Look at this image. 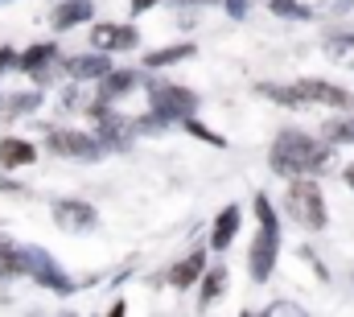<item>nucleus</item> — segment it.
<instances>
[{
  "instance_id": "obj_14",
  "label": "nucleus",
  "mask_w": 354,
  "mask_h": 317,
  "mask_svg": "<svg viewBox=\"0 0 354 317\" xmlns=\"http://www.w3.org/2000/svg\"><path fill=\"white\" fill-rule=\"evenodd\" d=\"M33 161H37V145H33V141H25V136H4V141H0V169H4V173L25 169V165H33Z\"/></svg>"
},
{
  "instance_id": "obj_32",
  "label": "nucleus",
  "mask_w": 354,
  "mask_h": 317,
  "mask_svg": "<svg viewBox=\"0 0 354 317\" xmlns=\"http://www.w3.org/2000/svg\"><path fill=\"white\" fill-rule=\"evenodd\" d=\"M0 190H12V194H21V185H17V181H8V177H0Z\"/></svg>"
},
{
  "instance_id": "obj_8",
  "label": "nucleus",
  "mask_w": 354,
  "mask_h": 317,
  "mask_svg": "<svg viewBox=\"0 0 354 317\" xmlns=\"http://www.w3.org/2000/svg\"><path fill=\"white\" fill-rule=\"evenodd\" d=\"M95 136H99L111 153H124L140 132H136V120H128V116H120V111H111V107H107V111H99V116H95Z\"/></svg>"
},
{
  "instance_id": "obj_19",
  "label": "nucleus",
  "mask_w": 354,
  "mask_h": 317,
  "mask_svg": "<svg viewBox=\"0 0 354 317\" xmlns=\"http://www.w3.org/2000/svg\"><path fill=\"white\" fill-rule=\"evenodd\" d=\"M194 54H198V46H194V42H177V46L149 50V54H145V71H165V66H174V62H185V58H194Z\"/></svg>"
},
{
  "instance_id": "obj_21",
  "label": "nucleus",
  "mask_w": 354,
  "mask_h": 317,
  "mask_svg": "<svg viewBox=\"0 0 354 317\" xmlns=\"http://www.w3.org/2000/svg\"><path fill=\"white\" fill-rule=\"evenodd\" d=\"M12 276H25V247L0 235V284H8Z\"/></svg>"
},
{
  "instance_id": "obj_13",
  "label": "nucleus",
  "mask_w": 354,
  "mask_h": 317,
  "mask_svg": "<svg viewBox=\"0 0 354 317\" xmlns=\"http://www.w3.org/2000/svg\"><path fill=\"white\" fill-rule=\"evenodd\" d=\"M62 71H66L71 79L87 82V79H103V75L115 71V66H111V54H107V50H95V54H75V58H66Z\"/></svg>"
},
{
  "instance_id": "obj_22",
  "label": "nucleus",
  "mask_w": 354,
  "mask_h": 317,
  "mask_svg": "<svg viewBox=\"0 0 354 317\" xmlns=\"http://www.w3.org/2000/svg\"><path fill=\"white\" fill-rule=\"evenodd\" d=\"M41 91H17V95H8L4 103H0V111H4V120H17V116H29V111H37L41 107Z\"/></svg>"
},
{
  "instance_id": "obj_7",
  "label": "nucleus",
  "mask_w": 354,
  "mask_h": 317,
  "mask_svg": "<svg viewBox=\"0 0 354 317\" xmlns=\"http://www.w3.org/2000/svg\"><path fill=\"white\" fill-rule=\"evenodd\" d=\"M50 215H54V227L71 231V235H87V231L99 227V210L91 206L87 198H54Z\"/></svg>"
},
{
  "instance_id": "obj_30",
  "label": "nucleus",
  "mask_w": 354,
  "mask_h": 317,
  "mask_svg": "<svg viewBox=\"0 0 354 317\" xmlns=\"http://www.w3.org/2000/svg\"><path fill=\"white\" fill-rule=\"evenodd\" d=\"M161 0H132V17H140V12H149V8H157Z\"/></svg>"
},
{
  "instance_id": "obj_34",
  "label": "nucleus",
  "mask_w": 354,
  "mask_h": 317,
  "mask_svg": "<svg viewBox=\"0 0 354 317\" xmlns=\"http://www.w3.org/2000/svg\"><path fill=\"white\" fill-rule=\"evenodd\" d=\"M0 103H4V99H0Z\"/></svg>"
},
{
  "instance_id": "obj_3",
  "label": "nucleus",
  "mask_w": 354,
  "mask_h": 317,
  "mask_svg": "<svg viewBox=\"0 0 354 317\" xmlns=\"http://www.w3.org/2000/svg\"><path fill=\"white\" fill-rule=\"evenodd\" d=\"M288 215L305 227V231H326L330 210H326V194L317 185V177H288V194H284Z\"/></svg>"
},
{
  "instance_id": "obj_5",
  "label": "nucleus",
  "mask_w": 354,
  "mask_h": 317,
  "mask_svg": "<svg viewBox=\"0 0 354 317\" xmlns=\"http://www.w3.org/2000/svg\"><path fill=\"white\" fill-rule=\"evenodd\" d=\"M149 107L181 128V120L198 116V95L189 87H177V82H149Z\"/></svg>"
},
{
  "instance_id": "obj_23",
  "label": "nucleus",
  "mask_w": 354,
  "mask_h": 317,
  "mask_svg": "<svg viewBox=\"0 0 354 317\" xmlns=\"http://www.w3.org/2000/svg\"><path fill=\"white\" fill-rule=\"evenodd\" d=\"M322 50H326L338 66H351V71H354V33H342V29H338V33H330V37L322 42Z\"/></svg>"
},
{
  "instance_id": "obj_11",
  "label": "nucleus",
  "mask_w": 354,
  "mask_h": 317,
  "mask_svg": "<svg viewBox=\"0 0 354 317\" xmlns=\"http://www.w3.org/2000/svg\"><path fill=\"white\" fill-rule=\"evenodd\" d=\"M297 87H301V95H305L309 103H322V107H334V111L354 107L351 91H346V87H338V82H330V79H297Z\"/></svg>"
},
{
  "instance_id": "obj_6",
  "label": "nucleus",
  "mask_w": 354,
  "mask_h": 317,
  "mask_svg": "<svg viewBox=\"0 0 354 317\" xmlns=\"http://www.w3.org/2000/svg\"><path fill=\"white\" fill-rule=\"evenodd\" d=\"M25 276L37 280L46 293H58V297H71V293H75V280L58 268V260H54L46 247H33V243L25 247Z\"/></svg>"
},
{
  "instance_id": "obj_12",
  "label": "nucleus",
  "mask_w": 354,
  "mask_h": 317,
  "mask_svg": "<svg viewBox=\"0 0 354 317\" xmlns=\"http://www.w3.org/2000/svg\"><path fill=\"white\" fill-rule=\"evenodd\" d=\"M239 227H243V206H223L218 215H214V223H210V251H227L235 235H239Z\"/></svg>"
},
{
  "instance_id": "obj_9",
  "label": "nucleus",
  "mask_w": 354,
  "mask_h": 317,
  "mask_svg": "<svg viewBox=\"0 0 354 317\" xmlns=\"http://www.w3.org/2000/svg\"><path fill=\"white\" fill-rule=\"evenodd\" d=\"M54 66H58V46L54 42H33V46H25L21 50V62H17V71H25L33 82H46L54 79Z\"/></svg>"
},
{
  "instance_id": "obj_1",
  "label": "nucleus",
  "mask_w": 354,
  "mask_h": 317,
  "mask_svg": "<svg viewBox=\"0 0 354 317\" xmlns=\"http://www.w3.org/2000/svg\"><path fill=\"white\" fill-rule=\"evenodd\" d=\"M330 161H334V145L326 136H309L301 128H284L268 145V165L280 177H317L330 169Z\"/></svg>"
},
{
  "instance_id": "obj_27",
  "label": "nucleus",
  "mask_w": 354,
  "mask_h": 317,
  "mask_svg": "<svg viewBox=\"0 0 354 317\" xmlns=\"http://www.w3.org/2000/svg\"><path fill=\"white\" fill-rule=\"evenodd\" d=\"M252 4H256V0H223V8H227L231 21H243V17L252 12Z\"/></svg>"
},
{
  "instance_id": "obj_24",
  "label": "nucleus",
  "mask_w": 354,
  "mask_h": 317,
  "mask_svg": "<svg viewBox=\"0 0 354 317\" xmlns=\"http://www.w3.org/2000/svg\"><path fill=\"white\" fill-rule=\"evenodd\" d=\"M322 136L330 141V145H354V116H330L326 124H322Z\"/></svg>"
},
{
  "instance_id": "obj_17",
  "label": "nucleus",
  "mask_w": 354,
  "mask_h": 317,
  "mask_svg": "<svg viewBox=\"0 0 354 317\" xmlns=\"http://www.w3.org/2000/svg\"><path fill=\"white\" fill-rule=\"evenodd\" d=\"M140 71H107L103 79H99V99L103 103H115V99H124V95H132L136 87H140Z\"/></svg>"
},
{
  "instance_id": "obj_4",
  "label": "nucleus",
  "mask_w": 354,
  "mask_h": 317,
  "mask_svg": "<svg viewBox=\"0 0 354 317\" xmlns=\"http://www.w3.org/2000/svg\"><path fill=\"white\" fill-rule=\"evenodd\" d=\"M46 153L91 165V161H103L107 145L95 132H83V128H46Z\"/></svg>"
},
{
  "instance_id": "obj_2",
  "label": "nucleus",
  "mask_w": 354,
  "mask_h": 317,
  "mask_svg": "<svg viewBox=\"0 0 354 317\" xmlns=\"http://www.w3.org/2000/svg\"><path fill=\"white\" fill-rule=\"evenodd\" d=\"M252 210H256L260 227H256V239L248 247V272H252L256 284H268L272 272H276V260H280V215H276V206H272L268 194H256Z\"/></svg>"
},
{
  "instance_id": "obj_18",
  "label": "nucleus",
  "mask_w": 354,
  "mask_h": 317,
  "mask_svg": "<svg viewBox=\"0 0 354 317\" xmlns=\"http://www.w3.org/2000/svg\"><path fill=\"white\" fill-rule=\"evenodd\" d=\"M256 91L272 99L276 107H288V111H301V107H313L305 95H301V87L297 82H256Z\"/></svg>"
},
{
  "instance_id": "obj_25",
  "label": "nucleus",
  "mask_w": 354,
  "mask_h": 317,
  "mask_svg": "<svg viewBox=\"0 0 354 317\" xmlns=\"http://www.w3.org/2000/svg\"><path fill=\"white\" fill-rule=\"evenodd\" d=\"M268 8H272L276 17H284V21H309V17H313V8L301 4V0H268Z\"/></svg>"
},
{
  "instance_id": "obj_20",
  "label": "nucleus",
  "mask_w": 354,
  "mask_h": 317,
  "mask_svg": "<svg viewBox=\"0 0 354 317\" xmlns=\"http://www.w3.org/2000/svg\"><path fill=\"white\" fill-rule=\"evenodd\" d=\"M223 293H227V268H223V264H210V268H206V276L198 280V305H202V309H210Z\"/></svg>"
},
{
  "instance_id": "obj_29",
  "label": "nucleus",
  "mask_w": 354,
  "mask_h": 317,
  "mask_svg": "<svg viewBox=\"0 0 354 317\" xmlns=\"http://www.w3.org/2000/svg\"><path fill=\"white\" fill-rule=\"evenodd\" d=\"M264 314H268V317H276V314H301V309H297V305H288V301H272Z\"/></svg>"
},
{
  "instance_id": "obj_26",
  "label": "nucleus",
  "mask_w": 354,
  "mask_h": 317,
  "mask_svg": "<svg viewBox=\"0 0 354 317\" xmlns=\"http://www.w3.org/2000/svg\"><path fill=\"white\" fill-rule=\"evenodd\" d=\"M181 128H185L189 136H198V141H206V145H214V149H223V145H227V141H223L218 132H210L206 124H198V116H189V120H181Z\"/></svg>"
},
{
  "instance_id": "obj_10",
  "label": "nucleus",
  "mask_w": 354,
  "mask_h": 317,
  "mask_svg": "<svg viewBox=\"0 0 354 317\" xmlns=\"http://www.w3.org/2000/svg\"><path fill=\"white\" fill-rule=\"evenodd\" d=\"M91 46L95 50H107V54H132L136 46H140V29H132V25H95L91 29Z\"/></svg>"
},
{
  "instance_id": "obj_31",
  "label": "nucleus",
  "mask_w": 354,
  "mask_h": 317,
  "mask_svg": "<svg viewBox=\"0 0 354 317\" xmlns=\"http://www.w3.org/2000/svg\"><path fill=\"white\" fill-rule=\"evenodd\" d=\"M342 181L351 185V194H354V161H351V165H346V169H342Z\"/></svg>"
},
{
  "instance_id": "obj_33",
  "label": "nucleus",
  "mask_w": 354,
  "mask_h": 317,
  "mask_svg": "<svg viewBox=\"0 0 354 317\" xmlns=\"http://www.w3.org/2000/svg\"><path fill=\"white\" fill-rule=\"evenodd\" d=\"M0 4H8V0H0Z\"/></svg>"
},
{
  "instance_id": "obj_15",
  "label": "nucleus",
  "mask_w": 354,
  "mask_h": 317,
  "mask_svg": "<svg viewBox=\"0 0 354 317\" xmlns=\"http://www.w3.org/2000/svg\"><path fill=\"white\" fill-rule=\"evenodd\" d=\"M91 17H95V4H91V0H62V4L50 12V25H54L58 33H66V29L87 25Z\"/></svg>"
},
{
  "instance_id": "obj_16",
  "label": "nucleus",
  "mask_w": 354,
  "mask_h": 317,
  "mask_svg": "<svg viewBox=\"0 0 354 317\" xmlns=\"http://www.w3.org/2000/svg\"><path fill=\"white\" fill-rule=\"evenodd\" d=\"M206 268H210V264H206V251L198 247V251H189L185 260H177L174 268H169V284H174V289H194V284L206 276Z\"/></svg>"
},
{
  "instance_id": "obj_28",
  "label": "nucleus",
  "mask_w": 354,
  "mask_h": 317,
  "mask_svg": "<svg viewBox=\"0 0 354 317\" xmlns=\"http://www.w3.org/2000/svg\"><path fill=\"white\" fill-rule=\"evenodd\" d=\"M17 62H21V50H12V46H0V75H4V71H12Z\"/></svg>"
}]
</instances>
